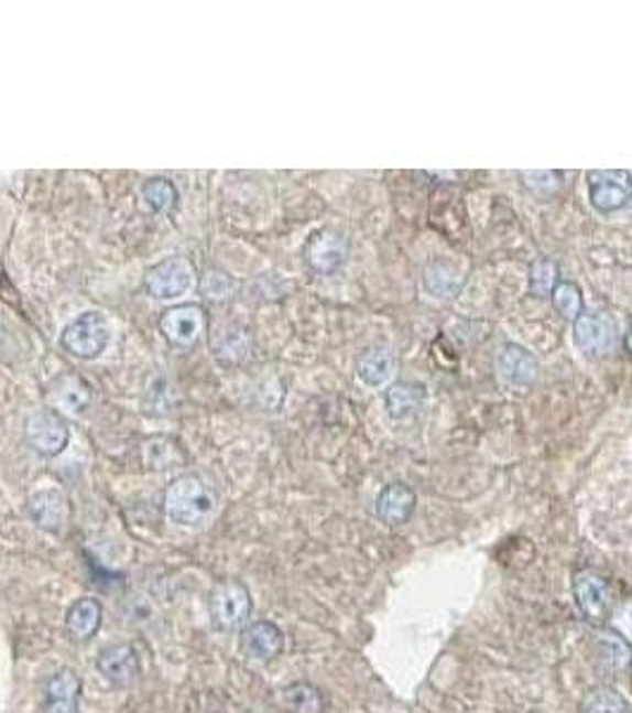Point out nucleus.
<instances>
[{
	"label": "nucleus",
	"instance_id": "obj_11",
	"mask_svg": "<svg viewBox=\"0 0 632 713\" xmlns=\"http://www.w3.org/2000/svg\"><path fill=\"white\" fill-rule=\"evenodd\" d=\"M98 671L115 688H131L141 673V661L129 642H112L98 651Z\"/></svg>",
	"mask_w": 632,
	"mask_h": 713
},
{
	"label": "nucleus",
	"instance_id": "obj_7",
	"mask_svg": "<svg viewBox=\"0 0 632 713\" xmlns=\"http://www.w3.org/2000/svg\"><path fill=\"white\" fill-rule=\"evenodd\" d=\"M574 597L582 616L590 624H607L615 609L613 587L597 571H580L574 579Z\"/></svg>",
	"mask_w": 632,
	"mask_h": 713
},
{
	"label": "nucleus",
	"instance_id": "obj_5",
	"mask_svg": "<svg viewBox=\"0 0 632 713\" xmlns=\"http://www.w3.org/2000/svg\"><path fill=\"white\" fill-rule=\"evenodd\" d=\"M195 285V269L184 257H167L145 271L143 288L150 298L174 302L188 295Z\"/></svg>",
	"mask_w": 632,
	"mask_h": 713
},
{
	"label": "nucleus",
	"instance_id": "obj_9",
	"mask_svg": "<svg viewBox=\"0 0 632 713\" xmlns=\"http://www.w3.org/2000/svg\"><path fill=\"white\" fill-rule=\"evenodd\" d=\"M348 238L336 229H319L314 231L305 246V260L312 271L322 277L334 274L345 260H348Z\"/></svg>",
	"mask_w": 632,
	"mask_h": 713
},
{
	"label": "nucleus",
	"instance_id": "obj_25",
	"mask_svg": "<svg viewBox=\"0 0 632 713\" xmlns=\"http://www.w3.org/2000/svg\"><path fill=\"white\" fill-rule=\"evenodd\" d=\"M580 713H630V706L615 690L595 688L582 696Z\"/></svg>",
	"mask_w": 632,
	"mask_h": 713
},
{
	"label": "nucleus",
	"instance_id": "obj_31",
	"mask_svg": "<svg viewBox=\"0 0 632 713\" xmlns=\"http://www.w3.org/2000/svg\"><path fill=\"white\" fill-rule=\"evenodd\" d=\"M611 628L615 635H621L628 645H632V597L615 604V609L611 614Z\"/></svg>",
	"mask_w": 632,
	"mask_h": 713
},
{
	"label": "nucleus",
	"instance_id": "obj_15",
	"mask_svg": "<svg viewBox=\"0 0 632 713\" xmlns=\"http://www.w3.org/2000/svg\"><path fill=\"white\" fill-rule=\"evenodd\" d=\"M494 367H497V376H500V381L509 388L531 386L537 376L535 357L516 343H506L500 347Z\"/></svg>",
	"mask_w": 632,
	"mask_h": 713
},
{
	"label": "nucleus",
	"instance_id": "obj_1",
	"mask_svg": "<svg viewBox=\"0 0 632 713\" xmlns=\"http://www.w3.org/2000/svg\"><path fill=\"white\" fill-rule=\"evenodd\" d=\"M162 505L172 523L198 528L217 511V493L203 476L184 474L167 485Z\"/></svg>",
	"mask_w": 632,
	"mask_h": 713
},
{
	"label": "nucleus",
	"instance_id": "obj_18",
	"mask_svg": "<svg viewBox=\"0 0 632 713\" xmlns=\"http://www.w3.org/2000/svg\"><path fill=\"white\" fill-rule=\"evenodd\" d=\"M67 633L74 637V640H90L100 626H102V606L94 597H81L69 606L67 618H65Z\"/></svg>",
	"mask_w": 632,
	"mask_h": 713
},
{
	"label": "nucleus",
	"instance_id": "obj_8",
	"mask_svg": "<svg viewBox=\"0 0 632 713\" xmlns=\"http://www.w3.org/2000/svg\"><path fill=\"white\" fill-rule=\"evenodd\" d=\"M632 201V174L625 170H601L590 174V203L601 215H611Z\"/></svg>",
	"mask_w": 632,
	"mask_h": 713
},
{
	"label": "nucleus",
	"instance_id": "obj_10",
	"mask_svg": "<svg viewBox=\"0 0 632 713\" xmlns=\"http://www.w3.org/2000/svg\"><path fill=\"white\" fill-rule=\"evenodd\" d=\"M574 341L585 355L604 357L615 347V324L601 312H582L574 322Z\"/></svg>",
	"mask_w": 632,
	"mask_h": 713
},
{
	"label": "nucleus",
	"instance_id": "obj_4",
	"mask_svg": "<svg viewBox=\"0 0 632 713\" xmlns=\"http://www.w3.org/2000/svg\"><path fill=\"white\" fill-rule=\"evenodd\" d=\"M209 618L219 630H238L248 624L252 614L250 590L240 581H221L213 587L207 599Z\"/></svg>",
	"mask_w": 632,
	"mask_h": 713
},
{
	"label": "nucleus",
	"instance_id": "obj_32",
	"mask_svg": "<svg viewBox=\"0 0 632 713\" xmlns=\"http://www.w3.org/2000/svg\"><path fill=\"white\" fill-rule=\"evenodd\" d=\"M625 347H628V353L632 355V322H630V328L625 333Z\"/></svg>",
	"mask_w": 632,
	"mask_h": 713
},
{
	"label": "nucleus",
	"instance_id": "obj_13",
	"mask_svg": "<svg viewBox=\"0 0 632 713\" xmlns=\"http://www.w3.org/2000/svg\"><path fill=\"white\" fill-rule=\"evenodd\" d=\"M26 514L29 519H32L39 528L48 530V533H63L69 521L67 497L55 488L36 490L26 499Z\"/></svg>",
	"mask_w": 632,
	"mask_h": 713
},
{
	"label": "nucleus",
	"instance_id": "obj_26",
	"mask_svg": "<svg viewBox=\"0 0 632 713\" xmlns=\"http://www.w3.org/2000/svg\"><path fill=\"white\" fill-rule=\"evenodd\" d=\"M215 353L224 364L243 361L250 355V336L243 328L221 331V336L215 343Z\"/></svg>",
	"mask_w": 632,
	"mask_h": 713
},
{
	"label": "nucleus",
	"instance_id": "obj_14",
	"mask_svg": "<svg viewBox=\"0 0 632 713\" xmlns=\"http://www.w3.org/2000/svg\"><path fill=\"white\" fill-rule=\"evenodd\" d=\"M81 678L72 669H59L43 688L41 713H79Z\"/></svg>",
	"mask_w": 632,
	"mask_h": 713
},
{
	"label": "nucleus",
	"instance_id": "obj_19",
	"mask_svg": "<svg viewBox=\"0 0 632 713\" xmlns=\"http://www.w3.org/2000/svg\"><path fill=\"white\" fill-rule=\"evenodd\" d=\"M424 285L426 291L438 298V300H451L464 285V277L461 271L451 267L449 262L443 260H433L426 269H424Z\"/></svg>",
	"mask_w": 632,
	"mask_h": 713
},
{
	"label": "nucleus",
	"instance_id": "obj_30",
	"mask_svg": "<svg viewBox=\"0 0 632 713\" xmlns=\"http://www.w3.org/2000/svg\"><path fill=\"white\" fill-rule=\"evenodd\" d=\"M556 288V267L549 260H540L531 269V291L535 295H552Z\"/></svg>",
	"mask_w": 632,
	"mask_h": 713
},
{
	"label": "nucleus",
	"instance_id": "obj_3",
	"mask_svg": "<svg viewBox=\"0 0 632 713\" xmlns=\"http://www.w3.org/2000/svg\"><path fill=\"white\" fill-rule=\"evenodd\" d=\"M24 437L39 457L53 460L67 450L72 431L67 419L59 414L57 409L43 407L34 409V412L24 419Z\"/></svg>",
	"mask_w": 632,
	"mask_h": 713
},
{
	"label": "nucleus",
	"instance_id": "obj_20",
	"mask_svg": "<svg viewBox=\"0 0 632 713\" xmlns=\"http://www.w3.org/2000/svg\"><path fill=\"white\" fill-rule=\"evenodd\" d=\"M51 396H53L55 407L67 409V412H72V414L86 412L88 404H90V388H88V383L81 381L79 376L59 378ZM59 409H57V412H59Z\"/></svg>",
	"mask_w": 632,
	"mask_h": 713
},
{
	"label": "nucleus",
	"instance_id": "obj_27",
	"mask_svg": "<svg viewBox=\"0 0 632 713\" xmlns=\"http://www.w3.org/2000/svg\"><path fill=\"white\" fill-rule=\"evenodd\" d=\"M552 300H554V307L562 316L566 318H576L582 314V295H580V288L576 283H559L552 291Z\"/></svg>",
	"mask_w": 632,
	"mask_h": 713
},
{
	"label": "nucleus",
	"instance_id": "obj_24",
	"mask_svg": "<svg viewBox=\"0 0 632 713\" xmlns=\"http://www.w3.org/2000/svg\"><path fill=\"white\" fill-rule=\"evenodd\" d=\"M143 454L148 468H155V472H167L174 468L181 460V450L172 443L170 437H150L143 443Z\"/></svg>",
	"mask_w": 632,
	"mask_h": 713
},
{
	"label": "nucleus",
	"instance_id": "obj_6",
	"mask_svg": "<svg viewBox=\"0 0 632 713\" xmlns=\"http://www.w3.org/2000/svg\"><path fill=\"white\" fill-rule=\"evenodd\" d=\"M160 333L176 350H190L205 336L207 328V312L203 305L195 302H184L164 310L160 316Z\"/></svg>",
	"mask_w": 632,
	"mask_h": 713
},
{
	"label": "nucleus",
	"instance_id": "obj_21",
	"mask_svg": "<svg viewBox=\"0 0 632 713\" xmlns=\"http://www.w3.org/2000/svg\"><path fill=\"white\" fill-rule=\"evenodd\" d=\"M281 704L288 713H324L326 709L322 692L309 682H293V685L283 688Z\"/></svg>",
	"mask_w": 632,
	"mask_h": 713
},
{
	"label": "nucleus",
	"instance_id": "obj_28",
	"mask_svg": "<svg viewBox=\"0 0 632 713\" xmlns=\"http://www.w3.org/2000/svg\"><path fill=\"white\" fill-rule=\"evenodd\" d=\"M628 655H630L628 642L621 635H615V633L599 635V659L607 661L609 669H623L630 659Z\"/></svg>",
	"mask_w": 632,
	"mask_h": 713
},
{
	"label": "nucleus",
	"instance_id": "obj_12",
	"mask_svg": "<svg viewBox=\"0 0 632 713\" xmlns=\"http://www.w3.org/2000/svg\"><path fill=\"white\" fill-rule=\"evenodd\" d=\"M283 633L271 620H252L240 633V649H243V655L250 661L258 663L274 661L283 651Z\"/></svg>",
	"mask_w": 632,
	"mask_h": 713
},
{
	"label": "nucleus",
	"instance_id": "obj_29",
	"mask_svg": "<svg viewBox=\"0 0 632 713\" xmlns=\"http://www.w3.org/2000/svg\"><path fill=\"white\" fill-rule=\"evenodd\" d=\"M233 279L229 274H224V271L217 269H209L205 271V277L200 281V291L207 298H215V300H224L233 293Z\"/></svg>",
	"mask_w": 632,
	"mask_h": 713
},
{
	"label": "nucleus",
	"instance_id": "obj_22",
	"mask_svg": "<svg viewBox=\"0 0 632 713\" xmlns=\"http://www.w3.org/2000/svg\"><path fill=\"white\" fill-rule=\"evenodd\" d=\"M385 407L393 419H410L424 407V390L412 383L393 386L385 392Z\"/></svg>",
	"mask_w": 632,
	"mask_h": 713
},
{
	"label": "nucleus",
	"instance_id": "obj_23",
	"mask_svg": "<svg viewBox=\"0 0 632 713\" xmlns=\"http://www.w3.org/2000/svg\"><path fill=\"white\" fill-rule=\"evenodd\" d=\"M141 195L145 205L153 212H157V215H170V212H174L178 205L176 186L170 179H162V176L148 179L141 188Z\"/></svg>",
	"mask_w": 632,
	"mask_h": 713
},
{
	"label": "nucleus",
	"instance_id": "obj_2",
	"mask_svg": "<svg viewBox=\"0 0 632 713\" xmlns=\"http://www.w3.org/2000/svg\"><path fill=\"white\" fill-rule=\"evenodd\" d=\"M112 341V324L105 312L100 310H88L81 312L77 318L65 326L59 333V345L63 350L79 359V361H94L98 359Z\"/></svg>",
	"mask_w": 632,
	"mask_h": 713
},
{
	"label": "nucleus",
	"instance_id": "obj_17",
	"mask_svg": "<svg viewBox=\"0 0 632 713\" xmlns=\"http://www.w3.org/2000/svg\"><path fill=\"white\" fill-rule=\"evenodd\" d=\"M359 381L369 388H383L395 376V355L385 345L367 347L357 359Z\"/></svg>",
	"mask_w": 632,
	"mask_h": 713
},
{
	"label": "nucleus",
	"instance_id": "obj_16",
	"mask_svg": "<svg viewBox=\"0 0 632 713\" xmlns=\"http://www.w3.org/2000/svg\"><path fill=\"white\" fill-rule=\"evenodd\" d=\"M416 509V495L404 483H390L379 493L375 499V514L388 526H400L412 519Z\"/></svg>",
	"mask_w": 632,
	"mask_h": 713
}]
</instances>
